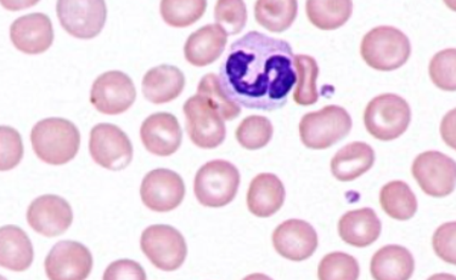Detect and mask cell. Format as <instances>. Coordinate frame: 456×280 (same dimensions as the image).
Listing matches in <instances>:
<instances>
[{"instance_id": "cell-1", "label": "cell", "mask_w": 456, "mask_h": 280, "mask_svg": "<svg viewBox=\"0 0 456 280\" xmlns=\"http://www.w3.org/2000/svg\"><path fill=\"white\" fill-rule=\"evenodd\" d=\"M219 82L236 105L278 111L297 82L291 45L263 33L248 32L229 48L219 69Z\"/></svg>"}, {"instance_id": "cell-2", "label": "cell", "mask_w": 456, "mask_h": 280, "mask_svg": "<svg viewBox=\"0 0 456 280\" xmlns=\"http://www.w3.org/2000/svg\"><path fill=\"white\" fill-rule=\"evenodd\" d=\"M31 142L36 156L46 164L63 165L77 156L81 133L68 119H43L33 126Z\"/></svg>"}, {"instance_id": "cell-3", "label": "cell", "mask_w": 456, "mask_h": 280, "mask_svg": "<svg viewBox=\"0 0 456 280\" xmlns=\"http://www.w3.org/2000/svg\"><path fill=\"white\" fill-rule=\"evenodd\" d=\"M361 53L366 65L371 68L382 72L395 71L411 58V40L395 27H376L362 38Z\"/></svg>"}, {"instance_id": "cell-4", "label": "cell", "mask_w": 456, "mask_h": 280, "mask_svg": "<svg viewBox=\"0 0 456 280\" xmlns=\"http://www.w3.org/2000/svg\"><path fill=\"white\" fill-rule=\"evenodd\" d=\"M411 120L409 103L395 93L376 96L366 106L364 124L379 141H394L407 132Z\"/></svg>"}, {"instance_id": "cell-5", "label": "cell", "mask_w": 456, "mask_h": 280, "mask_svg": "<svg viewBox=\"0 0 456 280\" xmlns=\"http://www.w3.org/2000/svg\"><path fill=\"white\" fill-rule=\"evenodd\" d=\"M238 168L226 160H211L195 176L194 193L200 204L222 208L235 199L240 186Z\"/></svg>"}, {"instance_id": "cell-6", "label": "cell", "mask_w": 456, "mask_h": 280, "mask_svg": "<svg viewBox=\"0 0 456 280\" xmlns=\"http://www.w3.org/2000/svg\"><path fill=\"white\" fill-rule=\"evenodd\" d=\"M352 129V118L342 107L330 105L307 113L299 123V138L311 149H326L341 141Z\"/></svg>"}, {"instance_id": "cell-7", "label": "cell", "mask_w": 456, "mask_h": 280, "mask_svg": "<svg viewBox=\"0 0 456 280\" xmlns=\"http://www.w3.org/2000/svg\"><path fill=\"white\" fill-rule=\"evenodd\" d=\"M142 252L150 262L165 272L181 268L188 255V245L182 233L168 225L150 226L141 238Z\"/></svg>"}, {"instance_id": "cell-8", "label": "cell", "mask_w": 456, "mask_h": 280, "mask_svg": "<svg viewBox=\"0 0 456 280\" xmlns=\"http://www.w3.org/2000/svg\"><path fill=\"white\" fill-rule=\"evenodd\" d=\"M186 132L190 140L200 148H217L224 142L226 129L219 113L200 95L186 100L183 107Z\"/></svg>"}, {"instance_id": "cell-9", "label": "cell", "mask_w": 456, "mask_h": 280, "mask_svg": "<svg viewBox=\"0 0 456 280\" xmlns=\"http://www.w3.org/2000/svg\"><path fill=\"white\" fill-rule=\"evenodd\" d=\"M56 13L69 36L93 39L104 28L108 10L102 0H60Z\"/></svg>"}, {"instance_id": "cell-10", "label": "cell", "mask_w": 456, "mask_h": 280, "mask_svg": "<svg viewBox=\"0 0 456 280\" xmlns=\"http://www.w3.org/2000/svg\"><path fill=\"white\" fill-rule=\"evenodd\" d=\"M89 152L96 164L112 172L126 169L133 159L131 140L118 126L109 123H102L92 129Z\"/></svg>"}, {"instance_id": "cell-11", "label": "cell", "mask_w": 456, "mask_h": 280, "mask_svg": "<svg viewBox=\"0 0 456 280\" xmlns=\"http://www.w3.org/2000/svg\"><path fill=\"white\" fill-rule=\"evenodd\" d=\"M411 172L428 196L443 198L454 192L456 164L451 156L437 151L421 153L412 163Z\"/></svg>"}, {"instance_id": "cell-12", "label": "cell", "mask_w": 456, "mask_h": 280, "mask_svg": "<svg viewBox=\"0 0 456 280\" xmlns=\"http://www.w3.org/2000/svg\"><path fill=\"white\" fill-rule=\"evenodd\" d=\"M135 98L134 83L121 71L102 73L93 83L91 102L102 115L118 116L128 111Z\"/></svg>"}, {"instance_id": "cell-13", "label": "cell", "mask_w": 456, "mask_h": 280, "mask_svg": "<svg viewBox=\"0 0 456 280\" xmlns=\"http://www.w3.org/2000/svg\"><path fill=\"white\" fill-rule=\"evenodd\" d=\"M45 273L49 280H86L93 269L92 252L73 240H62L46 256Z\"/></svg>"}, {"instance_id": "cell-14", "label": "cell", "mask_w": 456, "mask_h": 280, "mask_svg": "<svg viewBox=\"0 0 456 280\" xmlns=\"http://www.w3.org/2000/svg\"><path fill=\"white\" fill-rule=\"evenodd\" d=\"M146 208L155 212H169L182 204L185 185L179 173L169 169H155L146 173L141 187Z\"/></svg>"}, {"instance_id": "cell-15", "label": "cell", "mask_w": 456, "mask_h": 280, "mask_svg": "<svg viewBox=\"0 0 456 280\" xmlns=\"http://www.w3.org/2000/svg\"><path fill=\"white\" fill-rule=\"evenodd\" d=\"M28 222L35 232L48 238L61 236L73 222L71 205L59 196H38L28 206Z\"/></svg>"}, {"instance_id": "cell-16", "label": "cell", "mask_w": 456, "mask_h": 280, "mask_svg": "<svg viewBox=\"0 0 456 280\" xmlns=\"http://www.w3.org/2000/svg\"><path fill=\"white\" fill-rule=\"evenodd\" d=\"M272 239L279 255L296 262L311 258L319 243L313 226L296 219L288 220L276 227Z\"/></svg>"}, {"instance_id": "cell-17", "label": "cell", "mask_w": 456, "mask_h": 280, "mask_svg": "<svg viewBox=\"0 0 456 280\" xmlns=\"http://www.w3.org/2000/svg\"><path fill=\"white\" fill-rule=\"evenodd\" d=\"M10 39L20 52L28 55H38L52 46L54 42V29L45 13H29L12 23Z\"/></svg>"}, {"instance_id": "cell-18", "label": "cell", "mask_w": 456, "mask_h": 280, "mask_svg": "<svg viewBox=\"0 0 456 280\" xmlns=\"http://www.w3.org/2000/svg\"><path fill=\"white\" fill-rule=\"evenodd\" d=\"M141 138L142 145L151 155L169 156L175 155L182 145V128L171 113H155L142 123Z\"/></svg>"}, {"instance_id": "cell-19", "label": "cell", "mask_w": 456, "mask_h": 280, "mask_svg": "<svg viewBox=\"0 0 456 280\" xmlns=\"http://www.w3.org/2000/svg\"><path fill=\"white\" fill-rule=\"evenodd\" d=\"M284 183L274 173L263 172L256 176L249 185L248 206L257 218H269L281 209L285 203Z\"/></svg>"}, {"instance_id": "cell-20", "label": "cell", "mask_w": 456, "mask_h": 280, "mask_svg": "<svg viewBox=\"0 0 456 280\" xmlns=\"http://www.w3.org/2000/svg\"><path fill=\"white\" fill-rule=\"evenodd\" d=\"M228 43V35L218 25H208L190 35L184 56L190 65L205 67L217 61Z\"/></svg>"}, {"instance_id": "cell-21", "label": "cell", "mask_w": 456, "mask_h": 280, "mask_svg": "<svg viewBox=\"0 0 456 280\" xmlns=\"http://www.w3.org/2000/svg\"><path fill=\"white\" fill-rule=\"evenodd\" d=\"M382 225L378 213L370 208L346 212L338 222V235L347 244L366 248L374 244L381 235Z\"/></svg>"}, {"instance_id": "cell-22", "label": "cell", "mask_w": 456, "mask_h": 280, "mask_svg": "<svg viewBox=\"0 0 456 280\" xmlns=\"http://www.w3.org/2000/svg\"><path fill=\"white\" fill-rule=\"evenodd\" d=\"M185 86L184 73L175 66L161 65L146 72L142 93L155 105L168 103L181 96Z\"/></svg>"}, {"instance_id": "cell-23", "label": "cell", "mask_w": 456, "mask_h": 280, "mask_svg": "<svg viewBox=\"0 0 456 280\" xmlns=\"http://www.w3.org/2000/svg\"><path fill=\"white\" fill-rule=\"evenodd\" d=\"M35 252L28 236L18 226L0 229V266L14 272H25L31 267Z\"/></svg>"}, {"instance_id": "cell-24", "label": "cell", "mask_w": 456, "mask_h": 280, "mask_svg": "<svg viewBox=\"0 0 456 280\" xmlns=\"http://www.w3.org/2000/svg\"><path fill=\"white\" fill-rule=\"evenodd\" d=\"M414 271V258L404 246H384L371 259L370 272L375 280H409Z\"/></svg>"}, {"instance_id": "cell-25", "label": "cell", "mask_w": 456, "mask_h": 280, "mask_svg": "<svg viewBox=\"0 0 456 280\" xmlns=\"http://www.w3.org/2000/svg\"><path fill=\"white\" fill-rule=\"evenodd\" d=\"M375 164V152L364 142H352L339 149L331 160V172L338 181L361 178Z\"/></svg>"}, {"instance_id": "cell-26", "label": "cell", "mask_w": 456, "mask_h": 280, "mask_svg": "<svg viewBox=\"0 0 456 280\" xmlns=\"http://www.w3.org/2000/svg\"><path fill=\"white\" fill-rule=\"evenodd\" d=\"M305 12L316 28L334 31L351 18L353 3L351 0H309Z\"/></svg>"}, {"instance_id": "cell-27", "label": "cell", "mask_w": 456, "mask_h": 280, "mask_svg": "<svg viewBox=\"0 0 456 280\" xmlns=\"http://www.w3.org/2000/svg\"><path fill=\"white\" fill-rule=\"evenodd\" d=\"M379 204L389 218L407 221L418 212V199L411 187L403 181H392L382 187Z\"/></svg>"}, {"instance_id": "cell-28", "label": "cell", "mask_w": 456, "mask_h": 280, "mask_svg": "<svg viewBox=\"0 0 456 280\" xmlns=\"http://www.w3.org/2000/svg\"><path fill=\"white\" fill-rule=\"evenodd\" d=\"M295 0H258L255 3L256 21L269 32H285L297 16Z\"/></svg>"}, {"instance_id": "cell-29", "label": "cell", "mask_w": 456, "mask_h": 280, "mask_svg": "<svg viewBox=\"0 0 456 280\" xmlns=\"http://www.w3.org/2000/svg\"><path fill=\"white\" fill-rule=\"evenodd\" d=\"M208 9L205 0H163L159 12L163 21L175 28L194 25Z\"/></svg>"}, {"instance_id": "cell-30", "label": "cell", "mask_w": 456, "mask_h": 280, "mask_svg": "<svg viewBox=\"0 0 456 280\" xmlns=\"http://www.w3.org/2000/svg\"><path fill=\"white\" fill-rule=\"evenodd\" d=\"M295 69L297 85L294 92V101L299 106H312L318 101L319 93L316 80L319 67L315 60L308 55L295 56Z\"/></svg>"}, {"instance_id": "cell-31", "label": "cell", "mask_w": 456, "mask_h": 280, "mask_svg": "<svg viewBox=\"0 0 456 280\" xmlns=\"http://www.w3.org/2000/svg\"><path fill=\"white\" fill-rule=\"evenodd\" d=\"M273 132L271 120L262 116H249L240 123L235 138L244 148L256 151L271 142Z\"/></svg>"}, {"instance_id": "cell-32", "label": "cell", "mask_w": 456, "mask_h": 280, "mask_svg": "<svg viewBox=\"0 0 456 280\" xmlns=\"http://www.w3.org/2000/svg\"><path fill=\"white\" fill-rule=\"evenodd\" d=\"M198 95L208 100L223 120H234L241 113V107L232 102L223 92L221 82L215 73H208L199 83Z\"/></svg>"}, {"instance_id": "cell-33", "label": "cell", "mask_w": 456, "mask_h": 280, "mask_svg": "<svg viewBox=\"0 0 456 280\" xmlns=\"http://www.w3.org/2000/svg\"><path fill=\"white\" fill-rule=\"evenodd\" d=\"M359 263L346 252H331L322 258L318 267L319 280H358Z\"/></svg>"}, {"instance_id": "cell-34", "label": "cell", "mask_w": 456, "mask_h": 280, "mask_svg": "<svg viewBox=\"0 0 456 280\" xmlns=\"http://www.w3.org/2000/svg\"><path fill=\"white\" fill-rule=\"evenodd\" d=\"M216 25L222 27L226 35L235 36L245 28L248 9L242 0H219L215 8Z\"/></svg>"}, {"instance_id": "cell-35", "label": "cell", "mask_w": 456, "mask_h": 280, "mask_svg": "<svg viewBox=\"0 0 456 280\" xmlns=\"http://www.w3.org/2000/svg\"><path fill=\"white\" fill-rule=\"evenodd\" d=\"M456 50H442L436 53L434 59L429 62V76L437 88L445 92H455L456 73H455Z\"/></svg>"}, {"instance_id": "cell-36", "label": "cell", "mask_w": 456, "mask_h": 280, "mask_svg": "<svg viewBox=\"0 0 456 280\" xmlns=\"http://www.w3.org/2000/svg\"><path fill=\"white\" fill-rule=\"evenodd\" d=\"M22 156L23 145L18 130L3 125L0 128V169L2 172L14 169Z\"/></svg>"}, {"instance_id": "cell-37", "label": "cell", "mask_w": 456, "mask_h": 280, "mask_svg": "<svg viewBox=\"0 0 456 280\" xmlns=\"http://www.w3.org/2000/svg\"><path fill=\"white\" fill-rule=\"evenodd\" d=\"M455 236H456V223L454 221L444 223L438 227L437 231L435 232L434 239H432V245H434L435 252L437 253L439 259L443 261L455 265Z\"/></svg>"}, {"instance_id": "cell-38", "label": "cell", "mask_w": 456, "mask_h": 280, "mask_svg": "<svg viewBox=\"0 0 456 280\" xmlns=\"http://www.w3.org/2000/svg\"><path fill=\"white\" fill-rule=\"evenodd\" d=\"M102 280H148V276L142 265L126 259L110 263Z\"/></svg>"}, {"instance_id": "cell-39", "label": "cell", "mask_w": 456, "mask_h": 280, "mask_svg": "<svg viewBox=\"0 0 456 280\" xmlns=\"http://www.w3.org/2000/svg\"><path fill=\"white\" fill-rule=\"evenodd\" d=\"M428 280H456V276L448 275V273H438V275L429 276Z\"/></svg>"}, {"instance_id": "cell-40", "label": "cell", "mask_w": 456, "mask_h": 280, "mask_svg": "<svg viewBox=\"0 0 456 280\" xmlns=\"http://www.w3.org/2000/svg\"><path fill=\"white\" fill-rule=\"evenodd\" d=\"M242 280H273L271 276L267 275H263V273H253V275H249L245 276Z\"/></svg>"}]
</instances>
